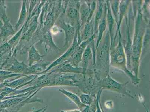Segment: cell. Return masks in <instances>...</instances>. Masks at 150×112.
<instances>
[{
	"mask_svg": "<svg viewBox=\"0 0 150 112\" xmlns=\"http://www.w3.org/2000/svg\"><path fill=\"white\" fill-rule=\"evenodd\" d=\"M43 56L40 55L35 49L33 41L32 45L29 51V66H31L35 62H39Z\"/></svg>",
	"mask_w": 150,
	"mask_h": 112,
	"instance_id": "cell-1",
	"label": "cell"
},
{
	"mask_svg": "<svg viewBox=\"0 0 150 112\" xmlns=\"http://www.w3.org/2000/svg\"><path fill=\"white\" fill-rule=\"evenodd\" d=\"M61 27L64 30L65 33V42L63 46L65 47L68 45L72 40L74 35V29L68 24L65 23H62Z\"/></svg>",
	"mask_w": 150,
	"mask_h": 112,
	"instance_id": "cell-2",
	"label": "cell"
},
{
	"mask_svg": "<svg viewBox=\"0 0 150 112\" xmlns=\"http://www.w3.org/2000/svg\"><path fill=\"white\" fill-rule=\"evenodd\" d=\"M25 3H26V1H23L22 8H21V12H20L19 20L15 27V29L16 30H17L19 27L23 24L27 16V11L26 4Z\"/></svg>",
	"mask_w": 150,
	"mask_h": 112,
	"instance_id": "cell-3",
	"label": "cell"
},
{
	"mask_svg": "<svg viewBox=\"0 0 150 112\" xmlns=\"http://www.w3.org/2000/svg\"><path fill=\"white\" fill-rule=\"evenodd\" d=\"M76 44H75L74 43L71 49H70L68 51L66 52V53L63 54V56H62L61 57H60L58 59L56 60L55 61L53 62L51 65L49 66V68H51V67H53V66L57 65L63 63L65 58H67L70 55L72 54V53H73L74 51L75 50V49H76Z\"/></svg>",
	"mask_w": 150,
	"mask_h": 112,
	"instance_id": "cell-4",
	"label": "cell"
},
{
	"mask_svg": "<svg viewBox=\"0 0 150 112\" xmlns=\"http://www.w3.org/2000/svg\"><path fill=\"white\" fill-rule=\"evenodd\" d=\"M44 41L47 44L49 45L50 47L51 46L52 48H53L54 49H58V48L57 47L55 44L53 42L52 38L51 36V34L50 31L47 32L46 34L44 36Z\"/></svg>",
	"mask_w": 150,
	"mask_h": 112,
	"instance_id": "cell-5",
	"label": "cell"
},
{
	"mask_svg": "<svg viewBox=\"0 0 150 112\" xmlns=\"http://www.w3.org/2000/svg\"><path fill=\"white\" fill-rule=\"evenodd\" d=\"M54 22V15L53 13L49 12L47 16L45 22H44V25L46 27L49 28L51 27V25H53Z\"/></svg>",
	"mask_w": 150,
	"mask_h": 112,
	"instance_id": "cell-6",
	"label": "cell"
},
{
	"mask_svg": "<svg viewBox=\"0 0 150 112\" xmlns=\"http://www.w3.org/2000/svg\"><path fill=\"white\" fill-rule=\"evenodd\" d=\"M68 17L72 18H75L77 17L78 12L76 9L70 8L68 13Z\"/></svg>",
	"mask_w": 150,
	"mask_h": 112,
	"instance_id": "cell-7",
	"label": "cell"
},
{
	"mask_svg": "<svg viewBox=\"0 0 150 112\" xmlns=\"http://www.w3.org/2000/svg\"><path fill=\"white\" fill-rule=\"evenodd\" d=\"M105 20H104L102 21L101 23H100V36L99 37L100 38H101L102 32L103 31L104 29H105Z\"/></svg>",
	"mask_w": 150,
	"mask_h": 112,
	"instance_id": "cell-8",
	"label": "cell"
},
{
	"mask_svg": "<svg viewBox=\"0 0 150 112\" xmlns=\"http://www.w3.org/2000/svg\"><path fill=\"white\" fill-rule=\"evenodd\" d=\"M91 55V50L89 48H88L85 51L84 53V57L85 59H87L90 58Z\"/></svg>",
	"mask_w": 150,
	"mask_h": 112,
	"instance_id": "cell-9",
	"label": "cell"
},
{
	"mask_svg": "<svg viewBox=\"0 0 150 112\" xmlns=\"http://www.w3.org/2000/svg\"><path fill=\"white\" fill-rule=\"evenodd\" d=\"M81 57V53H77L75 54L74 57H73V59L74 61L76 62H78L80 59Z\"/></svg>",
	"mask_w": 150,
	"mask_h": 112,
	"instance_id": "cell-10",
	"label": "cell"
},
{
	"mask_svg": "<svg viewBox=\"0 0 150 112\" xmlns=\"http://www.w3.org/2000/svg\"><path fill=\"white\" fill-rule=\"evenodd\" d=\"M90 27L89 26V25H87L86 26V28H85V35L86 37H87L89 35L90 31Z\"/></svg>",
	"mask_w": 150,
	"mask_h": 112,
	"instance_id": "cell-11",
	"label": "cell"
},
{
	"mask_svg": "<svg viewBox=\"0 0 150 112\" xmlns=\"http://www.w3.org/2000/svg\"><path fill=\"white\" fill-rule=\"evenodd\" d=\"M102 11V10L101 7H100V9H99V11L97 12V16H96V22H97L98 20H100V16H101Z\"/></svg>",
	"mask_w": 150,
	"mask_h": 112,
	"instance_id": "cell-12",
	"label": "cell"
}]
</instances>
